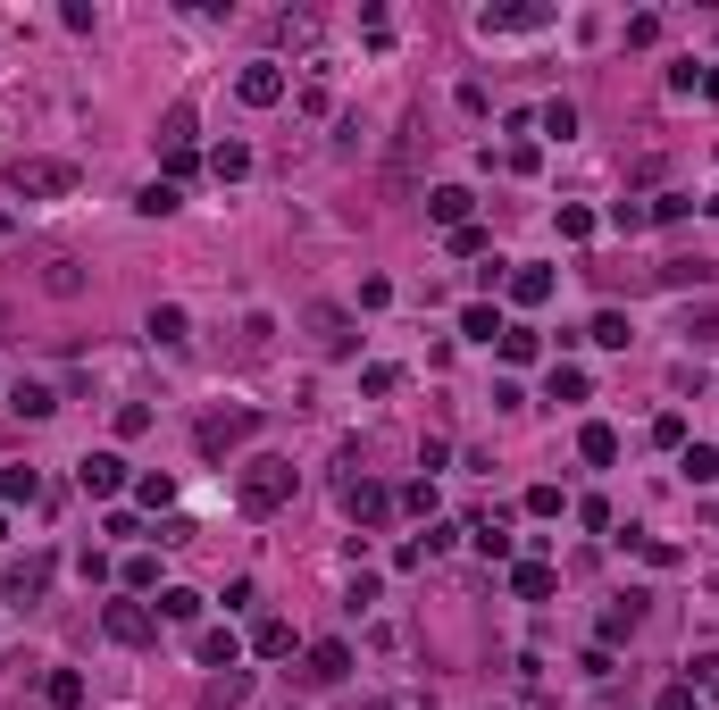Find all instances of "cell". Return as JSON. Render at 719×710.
I'll return each mask as SVG.
<instances>
[{"mask_svg": "<svg viewBox=\"0 0 719 710\" xmlns=\"http://www.w3.org/2000/svg\"><path fill=\"white\" fill-rule=\"evenodd\" d=\"M293 485H301V477H293V460H276V452H260V460L243 468V485H235V502H243L251 518H276V510L293 502Z\"/></svg>", "mask_w": 719, "mask_h": 710, "instance_id": "obj_1", "label": "cell"}, {"mask_svg": "<svg viewBox=\"0 0 719 710\" xmlns=\"http://www.w3.org/2000/svg\"><path fill=\"white\" fill-rule=\"evenodd\" d=\"M9 193H17V201H59V193H76V159H17V168H9Z\"/></svg>", "mask_w": 719, "mask_h": 710, "instance_id": "obj_2", "label": "cell"}, {"mask_svg": "<svg viewBox=\"0 0 719 710\" xmlns=\"http://www.w3.org/2000/svg\"><path fill=\"white\" fill-rule=\"evenodd\" d=\"M251 426H260L251 410H201V418H193V443H201V460H226L235 443H251Z\"/></svg>", "mask_w": 719, "mask_h": 710, "instance_id": "obj_3", "label": "cell"}, {"mask_svg": "<svg viewBox=\"0 0 719 710\" xmlns=\"http://www.w3.org/2000/svg\"><path fill=\"white\" fill-rule=\"evenodd\" d=\"M51 577H59V560H51V552H26V560H9L0 594H9V602H42V594H51Z\"/></svg>", "mask_w": 719, "mask_h": 710, "instance_id": "obj_4", "label": "cell"}, {"mask_svg": "<svg viewBox=\"0 0 719 710\" xmlns=\"http://www.w3.org/2000/svg\"><path fill=\"white\" fill-rule=\"evenodd\" d=\"M76 485L92 493V502H118V493H126V460H118V452H92V460L76 468Z\"/></svg>", "mask_w": 719, "mask_h": 710, "instance_id": "obj_5", "label": "cell"}, {"mask_svg": "<svg viewBox=\"0 0 719 710\" xmlns=\"http://www.w3.org/2000/svg\"><path fill=\"white\" fill-rule=\"evenodd\" d=\"M235 92H243V101H251V109H276V101H285V67H276V59H251V67H243V84H235Z\"/></svg>", "mask_w": 719, "mask_h": 710, "instance_id": "obj_6", "label": "cell"}, {"mask_svg": "<svg viewBox=\"0 0 719 710\" xmlns=\"http://www.w3.org/2000/svg\"><path fill=\"white\" fill-rule=\"evenodd\" d=\"M343 510H352V518H360V527H377V518L393 510V493H385L377 477H343Z\"/></svg>", "mask_w": 719, "mask_h": 710, "instance_id": "obj_7", "label": "cell"}, {"mask_svg": "<svg viewBox=\"0 0 719 710\" xmlns=\"http://www.w3.org/2000/svg\"><path fill=\"white\" fill-rule=\"evenodd\" d=\"M101 627L118 635V644H151V635H159V619H151L143 602H109V619H101Z\"/></svg>", "mask_w": 719, "mask_h": 710, "instance_id": "obj_8", "label": "cell"}, {"mask_svg": "<svg viewBox=\"0 0 719 710\" xmlns=\"http://www.w3.org/2000/svg\"><path fill=\"white\" fill-rule=\"evenodd\" d=\"M352 677V644H310V685H343Z\"/></svg>", "mask_w": 719, "mask_h": 710, "instance_id": "obj_9", "label": "cell"}, {"mask_svg": "<svg viewBox=\"0 0 719 710\" xmlns=\"http://www.w3.org/2000/svg\"><path fill=\"white\" fill-rule=\"evenodd\" d=\"M42 293L76 301V293H84V268H76V259H67V251H51V259H42Z\"/></svg>", "mask_w": 719, "mask_h": 710, "instance_id": "obj_10", "label": "cell"}, {"mask_svg": "<svg viewBox=\"0 0 719 710\" xmlns=\"http://www.w3.org/2000/svg\"><path fill=\"white\" fill-rule=\"evenodd\" d=\"M477 26L485 34H536V26H552V9H485Z\"/></svg>", "mask_w": 719, "mask_h": 710, "instance_id": "obj_11", "label": "cell"}, {"mask_svg": "<svg viewBox=\"0 0 719 710\" xmlns=\"http://www.w3.org/2000/svg\"><path fill=\"white\" fill-rule=\"evenodd\" d=\"M310 326H318V351H335V360L352 351V318H343V310H327V301H318V310H310Z\"/></svg>", "mask_w": 719, "mask_h": 710, "instance_id": "obj_12", "label": "cell"}, {"mask_svg": "<svg viewBox=\"0 0 719 710\" xmlns=\"http://www.w3.org/2000/svg\"><path fill=\"white\" fill-rule=\"evenodd\" d=\"M268 42H318V17H310V9H285V17H268Z\"/></svg>", "mask_w": 719, "mask_h": 710, "instance_id": "obj_13", "label": "cell"}, {"mask_svg": "<svg viewBox=\"0 0 719 710\" xmlns=\"http://www.w3.org/2000/svg\"><path fill=\"white\" fill-rule=\"evenodd\" d=\"M510 585H519V602H544V594H552V568H544V560H519V568H510Z\"/></svg>", "mask_w": 719, "mask_h": 710, "instance_id": "obj_14", "label": "cell"}, {"mask_svg": "<svg viewBox=\"0 0 719 710\" xmlns=\"http://www.w3.org/2000/svg\"><path fill=\"white\" fill-rule=\"evenodd\" d=\"M577 452H586L594 468H611V460H619V435H611V426H602V418H594V426H586V435H577Z\"/></svg>", "mask_w": 719, "mask_h": 710, "instance_id": "obj_15", "label": "cell"}, {"mask_svg": "<svg viewBox=\"0 0 719 710\" xmlns=\"http://www.w3.org/2000/svg\"><path fill=\"white\" fill-rule=\"evenodd\" d=\"M636 619H644V602L628 594V602H611L602 610V644H619V635H636Z\"/></svg>", "mask_w": 719, "mask_h": 710, "instance_id": "obj_16", "label": "cell"}, {"mask_svg": "<svg viewBox=\"0 0 719 710\" xmlns=\"http://www.w3.org/2000/svg\"><path fill=\"white\" fill-rule=\"evenodd\" d=\"M427 218H435V226H469V193H460V184H444V193L427 201Z\"/></svg>", "mask_w": 719, "mask_h": 710, "instance_id": "obj_17", "label": "cell"}, {"mask_svg": "<svg viewBox=\"0 0 719 710\" xmlns=\"http://www.w3.org/2000/svg\"><path fill=\"white\" fill-rule=\"evenodd\" d=\"M460 335L469 343H502V318L485 310V301H469V310H460Z\"/></svg>", "mask_w": 719, "mask_h": 710, "instance_id": "obj_18", "label": "cell"}, {"mask_svg": "<svg viewBox=\"0 0 719 710\" xmlns=\"http://www.w3.org/2000/svg\"><path fill=\"white\" fill-rule=\"evenodd\" d=\"M251 652H260V660H285V652H293V627H285V619H260V635H251Z\"/></svg>", "mask_w": 719, "mask_h": 710, "instance_id": "obj_19", "label": "cell"}, {"mask_svg": "<svg viewBox=\"0 0 719 710\" xmlns=\"http://www.w3.org/2000/svg\"><path fill=\"white\" fill-rule=\"evenodd\" d=\"M251 702V677H218L210 694H201V710H243Z\"/></svg>", "mask_w": 719, "mask_h": 710, "instance_id": "obj_20", "label": "cell"}, {"mask_svg": "<svg viewBox=\"0 0 719 710\" xmlns=\"http://www.w3.org/2000/svg\"><path fill=\"white\" fill-rule=\"evenodd\" d=\"M510 301H552V268H519L510 276Z\"/></svg>", "mask_w": 719, "mask_h": 710, "instance_id": "obj_21", "label": "cell"}, {"mask_svg": "<svg viewBox=\"0 0 719 710\" xmlns=\"http://www.w3.org/2000/svg\"><path fill=\"white\" fill-rule=\"evenodd\" d=\"M42 694H51V710H76V702H84V677H76V669H51Z\"/></svg>", "mask_w": 719, "mask_h": 710, "instance_id": "obj_22", "label": "cell"}, {"mask_svg": "<svg viewBox=\"0 0 719 710\" xmlns=\"http://www.w3.org/2000/svg\"><path fill=\"white\" fill-rule=\"evenodd\" d=\"M536 351H544V343L527 335V326H502V360H510V368H527V360H536Z\"/></svg>", "mask_w": 719, "mask_h": 710, "instance_id": "obj_23", "label": "cell"}, {"mask_svg": "<svg viewBox=\"0 0 719 710\" xmlns=\"http://www.w3.org/2000/svg\"><path fill=\"white\" fill-rule=\"evenodd\" d=\"M134 209H143V218H168V209H176V184H168V176L143 184V193H134Z\"/></svg>", "mask_w": 719, "mask_h": 710, "instance_id": "obj_24", "label": "cell"}, {"mask_svg": "<svg viewBox=\"0 0 719 710\" xmlns=\"http://www.w3.org/2000/svg\"><path fill=\"white\" fill-rule=\"evenodd\" d=\"M586 335H594L602 351H628V318H619V310H602V318L586 326Z\"/></svg>", "mask_w": 719, "mask_h": 710, "instance_id": "obj_25", "label": "cell"}, {"mask_svg": "<svg viewBox=\"0 0 719 710\" xmlns=\"http://www.w3.org/2000/svg\"><path fill=\"white\" fill-rule=\"evenodd\" d=\"M34 493H42L34 468H9V477H0V502H34Z\"/></svg>", "mask_w": 719, "mask_h": 710, "instance_id": "obj_26", "label": "cell"}, {"mask_svg": "<svg viewBox=\"0 0 719 710\" xmlns=\"http://www.w3.org/2000/svg\"><path fill=\"white\" fill-rule=\"evenodd\" d=\"M201 660H210V669H235V635L210 627V635H201Z\"/></svg>", "mask_w": 719, "mask_h": 710, "instance_id": "obj_27", "label": "cell"}, {"mask_svg": "<svg viewBox=\"0 0 719 710\" xmlns=\"http://www.w3.org/2000/svg\"><path fill=\"white\" fill-rule=\"evenodd\" d=\"M552 401H586V368H569V360L552 368Z\"/></svg>", "mask_w": 719, "mask_h": 710, "instance_id": "obj_28", "label": "cell"}, {"mask_svg": "<svg viewBox=\"0 0 719 710\" xmlns=\"http://www.w3.org/2000/svg\"><path fill=\"white\" fill-rule=\"evenodd\" d=\"M151 335H159V343H184V310H176V301H159V310H151Z\"/></svg>", "mask_w": 719, "mask_h": 710, "instance_id": "obj_29", "label": "cell"}, {"mask_svg": "<svg viewBox=\"0 0 719 710\" xmlns=\"http://www.w3.org/2000/svg\"><path fill=\"white\" fill-rule=\"evenodd\" d=\"M678 468H686V485H711V477H719V452H703V443H694Z\"/></svg>", "mask_w": 719, "mask_h": 710, "instance_id": "obj_30", "label": "cell"}, {"mask_svg": "<svg viewBox=\"0 0 719 710\" xmlns=\"http://www.w3.org/2000/svg\"><path fill=\"white\" fill-rule=\"evenodd\" d=\"M134 493H143V510H168L176 502V477H134Z\"/></svg>", "mask_w": 719, "mask_h": 710, "instance_id": "obj_31", "label": "cell"}, {"mask_svg": "<svg viewBox=\"0 0 719 710\" xmlns=\"http://www.w3.org/2000/svg\"><path fill=\"white\" fill-rule=\"evenodd\" d=\"M210 168H218V176H243V168H251V151H243V142H218Z\"/></svg>", "mask_w": 719, "mask_h": 710, "instance_id": "obj_32", "label": "cell"}, {"mask_svg": "<svg viewBox=\"0 0 719 710\" xmlns=\"http://www.w3.org/2000/svg\"><path fill=\"white\" fill-rule=\"evenodd\" d=\"M477 552H485V560H502V552H510V535H502V518H477Z\"/></svg>", "mask_w": 719, "mask_h": 710, "instance_id": "obj_33", "label": "cell"}, {"mask_svg": "<svg viewBox=\"0 0 719 710\" xmlns=\"http://www.w3.org/2000/svg\"><path fill=\"white\" fill-rule=\"evenodd\" d=\"M611 226L636 234V226H653V209H644V201H611Z\"/></svg>", "mask_w": 719, "mask_h": 710, "instance_id": "obj_34", "label": "cell"}, {"mask_svg": "<svg viewBox=\"0 0 719 710\" xmlns=\"http://www.w3.org/2000/svg\"><path fill=\"white\" fill-rule=\"evenodd\" d=\"M17 410H26V418H51V410H59V401H51V393H42V385H17Z\"/></svg>", "mask_w": 719, "mask_h": 710, "instance_id": "obj_35", "label": "cell"}, {"mask_svg": "<svg viewBox=\"0 0 719 710\" xmlns=\"http://www.w3.org/2000/svg\"><path fill=\"white\" fill-rule=\"evenodd\" d=\"M527 510H536V518H561V485H527Z\"/></svg>", "mask_w": 719, "mask_h": 710, "instance_id": "obj_36", "label": "cell"}, {"mask_svg": "<svg viewBox=\"0 0 719 710\" xmlns=\"http://www.w3.org/2000/svg\"><path fill=\"white\" fill-rule=\"evenodd\" d=\"M159 610H168V619H193V610H201V594H184V585H168V594H159Z\"/></svg>", "mask_w": 719, "mask_h": 710, "instance_id": "obj_37", "label": "cell"}, {"mask_svg": "<svg viewBox=\"0 0 719 710\" xmlns=\"http://www.w3.org/2000/svg\"><path fill=\"white\" fill-rule=\"evenodd\" d=\"M653 710H694V677H678V685H661V702Z\"/></svg>", "mask_w": 719, "mask_h": 710, "instance_id": "obj_38", "label": "cell"}, {"mask_svg": "<svg viewBox=\"0 0 719 710\" xmlns=\"http://www.w3.org/2000/svg\"><path fill=\"white\" fill-rule=\"evenodd\" d=\"M686 335H694V343H719V310H694V318H686Z\"/></svg>", "mask_w": 719, "mask_h": 710, "instance_id": "obj_39", "label": "cell"}, {"mask_svg": "<svg viewBox=\"0 0 719 710\" xmlns=\"http://www.w3.org/2000/svg\"><path fill=\"white\" fill-rule=\"evenodd\" d=\"M0 243H9V218H0Z\"/></svg>", "mask_w": 719, "mask_h": 710, "instance_id": "obj_40", "label": "cell"}, {"mask_svg": "<svg viewBox=\"0 0 719 710\" xmlns=\"http://www.w3.org/2000/svg\"><path fill=\"white\" fill-rule=\"evenodd\" d=\"M0 535H9V518H0Z\"/></svg>", "mask_w": 719, "mask_h": 710, "instance_id": "obj_41", "label": "cell"}]
</instances>
